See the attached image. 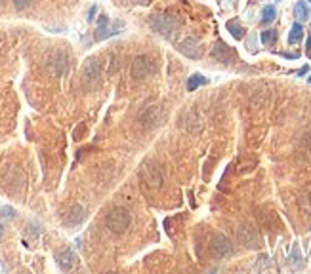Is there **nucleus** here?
<instances>
[{
	"label": "nucleus",
	"instance_id": "nucleus-13",
	"mask_svg": "<svg viewBox=\"0 0 311 274\" xmlns=\"http://www.w3.org/2000/svg\"><path fill=\"white\" fill-rule=\"evenodd\" d=\"M107 25H109L107 15H102V17H100V27H98V33H95V40H103V38L113 35V31H109Z\"/></svg>",
	"mask_w": 311,
	"mask_h": 274
},
{
	"label": "nucleus",
	"instance_id": "nucleus-15",
	"mask_svg": "<svg viewBox=\"0 0 311 274\" xmlns=\"http://www.w3.org/2000/svg\"><path fill=\"white\" fill-rule=\"evenodd\" d=\"M302 36H304V27L300 25V23H294L292 25V29L289 33V42L290 44H298L302 40Z\"/></svg>",
	"mask_w": 311,
	"mask_h": 274
},
{
	"label": "nucleus",
	"instance_id": "nucleus-1",
	"mask_svg": "<svg viewBox=\"0 0 311 274\" xmlns=\"http://www.w3.org/2000/svg\"><path fill=\"white\" fill-rule=\"evenodd\" d=\"M149 27L155 33H159L160 36H164L168 40H172L178 29H180V23L176 21V17L168 14H155L149 17Z\"/></svg>",
	"mask_w": 311,
	"mask_h": 274
},
{
	"label": "nucleus",
	"instance_id": "nucleus-8",
	"mask_svg": "<svg viewBox=\"0 0 311 274\" xmlns=\"http://www.w3.org/2000/svg\"><path fill=\"white\" fill-rule=\"evenodd\" d=\"M237 236H239V240L246 248H258V245H260L258 234H256V231L250 229V227H241L239 231H237Z\"/></svg>",
	"mask_w": 311,
	"mask_h": 274
},
{
	"label": "nucleus",
	"instance_id": "nucleus-4",
	"mask_svg": "<svg viewBox=\"0 0 311 274\" xmlns=\"http://www.w3.org/2000/svg\"><path fill=\"white\" fill-rule=\"evenodd\" d=\"M166 118H168L166 108L160 107V105H151V107H147L143 113H141V116H139L141 124H143L145 128H149V130L162 126V124L166 122Z\"/></svg>",
	"mask_w": 311,
	"mask_h": 274
},
{
	"label": "nucleus",
	"instance_id": "nucleus-22",
	"mask_svg": "<svg viewBox=\"0 0 311 274\" xmlns=\"http://www.w3.org/2000/svg\"><path fill=\"white\" fill-rule=\"evenodd\" d=\"M305 72H307V65H305V67H302V69H300V71H298V74H300V76H302V74H305Z\"/></svg>",
	"mask_w": 311,
	"mask_h": 274
},
{
	"label": "nucleus",
	"instance_id": "nucleus-12",
	"mask_svg": "<svg viewBox=\"0 0 311 274\" xmlns=\"http://www.w3.org/2000/svg\"><path fill=\"white\" fill-rule=\"evenodd\" d=\"M212 56H214V59L222 61V63H229L233 59V51L229 50V46H225L224 42H218L216 48L212 50Z\"/></svg>",
	"mask_w": 311,
	"mask_h": 274
},
{
	"label": "nucleus",
	"instance_id": "nucleus-24",
	"mask_svg": "<svg viewBox=\"0 0 311 274\" xmlns=\"http://www.w3.org/2000/svg\"><path fill=\"white\" fill-rule=\"evenodd\" d=\"M0 236H2V227H0Z\"/></svg>",
	"mask_w": 311,
	"mask_h": 274
},
{
	"label": "nucleus",
	"instance_id": "nucleus-2",
	"mask_svg": "<svg viewBox=\"0 0 311 274\" xmlns=\"http://www.w3.org/2000/svg\"><path fill=\"white\" fill-rule=\"evenodd\" d=\"M102 61L98 58H88L82 65V72H80V78L84 88H95L102 82Z\"/></svg>",
	"mask_w": 311,
	"mask_h": 274
},
{
	"label": "nucleus",
	"instance_id": "nucleus-21",
	"mask_svg": "<svg viewBox=\"0 0 311 274\" xmlns=\"http://www.w3.org/2000/svg\"><path fill=\"white\" fill-rule=\"evenodd\" d=\"M132 4H139V6H149L151 4V0H128Z\"/></svg>",
	"mask_w": 311,
	"mask_h": 274
},
{
	"label": "nucleus",
	"instance_id": "nucleus-27",
	"mask_svg": "<svg viewBox=\"0 0 311 274\" xmlns=\"http://www.w3.org/2000/svg\"><path fill=\"white\" fill-rule=\"evenodd\" d=\"M309 2H311V0H309Z\"/></svg>",
	"mask_w": 311,
	"mask_h": 274
},
{
	"label": "nucleus",
	"instance_id": "nucleus-10",
	"mask_svg": "<svg viewBox=\"0 0 311 274\" xmlns=\"http://www.w3.org/2000/svg\"><path fill=\"white\" fill-rule=\"evenodd\" d=\"M84 217H86V211H84L82 206H71V209H69L65 213V217H63V221H65V225H69V227H75V225L82 223Z\"/></svg>",
	"mask_w": 311,
	"mask_h": 274
},
{
	"label": "nucleus",
	"instance_id": "nucleus-5",
	"mask_svg": "<svg viewBox=\"0 0 311 274\" xmlns=\"http://www.w3.org/2000/svg\"><path fill=\"white\" fill-rule=\"evenodd\" d=\"M157 72V63L147 56H139L132 63V76L136 80H143L147 76H153Z\"/></svg>",
	"mask_w": 311,
	"mask_h": 274
},
{
	"label": "nucleus",
	"instance_id": "nucleus-17",
	"mask_svg": "<svg viewBox=\"0 0 311 274\" xmlns=\"http://www.w3.org/2000/svg\"><path fill=\"white\" fill-rule=\"evenodd\" d=\"M294 15H296L300 21H305L307 17H309V10H307V4L305 2H296V6H294Z\"/></svg>",
	"mask_w": 311,
	"mask_h": 274
},
{
	"label": "nucleus",
	"instance_id": "nucleus-7",
	"mask_svg": "<svg viewBox=\"0 0 311 274\" xmlns=\"http://www.w3.org/2000/svg\"><path fill=\"white\" fill-rule=\"evenodd\" d=\"M176 48H178L180 53H183V56L189 59H201V56H203V46H201L199 40H195V38H185V40H181Z\"/></svg>",
	"mask_w": 311,
	"mask_h": 274
},
{
	"label": "nucleus",
	"instance_id": "nucleus-23",
	"mask_svg": "<svg viewBox=\"0 0 311 274\" xmlns=\"http://www.w3.org/2000/svg\"><path fill=\"white\" fill-rule=\"evenodd\" d=\"M307 50H311V36L307 38Z\"/></svg>",
	"mask_w": 311,
	"mask_h": 274
},
{
	"label": "nucleus",
	"instance_id": "nucleus-18",
	"mask_svg": "<svg viewBox=\"0 0 311 274\" xmlns=\"http://www.w3.org/2000/svg\"><path fill=\"white\" fill-rule=\"evenodd\" d=\"M275 15H277L275 6H266L264 12H261V23H271L275 19Z\"/></svg>",
	"mask_w": 311,
	"mask_h": 274
},
{
	"label": "nucleus",
	"instance_id": "nucleus-14",
	"mask_svg": "<svg viewBox=\"0 0 311 274\" xmlns=\"http://www.w3.org/2000/svg\"><path fill=\"white\" fill-rule=\"evenodd\" d=\"M227 31H229L233 38H237V40H243V38H245V29H243V25H241L239 21H227Z\"/></svg>",
	"mask_w": 311,
	"mask_h": 274
},
{
	"label": "nucleus",
	"instance_id": "nucleus-16",
	"mask_svg": "<svg viewBox=\"0 0 311 274\" xmlns=\"http://www.w3.org/2000/svg\"><path fill=\"white\" fill-rule=\"evenodd\" d=\"M204 84H206V78H204L203 74L195 72L193 76H189V80H187V90H189V92H195L197 88H199V86H204Z\"/></svg>",
	"mask_w": 311,
	"mask_h": 274
},
{
	"label": "nucleus",
	"instance_id": "nucleus-20",
	"mask_svg": "<svg viewBox=\"0 0 311 274\" xmlns=\"http://www.w3.org/2000/svg\"><path fill=\"white\" fill-rule=\"evenodd\" d=\"M31 4H33V0H14L15 10H25V8H29Z\"/></svg>",
	"mask_w": 311,
	"mask_h": 274
},
{
	"label": "nucleus",
	"instance_id": "nucleus-6",
	"mask_svg": "<svg viewBox=\"0 0 311 274\" xmlns=\"http://www.w3.org/2000/svg\"><path fill=\"white\" fill-rule=\"evenodd\" d=\"M212 252H214L216 257L225 259V257H231L233 253H235V245L224 234H214L212 236Z\"/></svg>",
	"mask_w": 311,
	"mask_h": 274
},
{
	"label": "nucleus",
	"instance_id": "nucleus-11",
	"mask_svg": "<svg viewBox=\"0 0 311 274\" xmlns=\"http://www.w3.org/2000/svg\"><path fill=\"white\" fill-rule=\"evenodd\" d=\"M77 263V255L73 250H63V252L58 253V265L61 270H71Z\"/></svg>",
	"mask_w": 311,
	"mask_h": 274
},
{
	"label": "nucleus",
	"instance_id": "nucleus-9",
	"mask_svg": "<svg viewBox=\"0 0 311 274\" xmlns=\"http://www.w3.org/2000/svg\"><path fill=\"white\" fill-rule=\"evenodd\" d=\"M141 175H143V179L151 185V187H157V185H160V170L157 166H153L151 162H147V164H143V168H141Z\"/></svg>",
	"mask_w": 311,
	"mask_h": 274
},
{
	"label": "nucleus",
	"instance_id": "nucleus-3",
	"mask_svg": "<svg viewBox=\"0 0 311 274\" xmlns=\"http://www.w3.org/2000/svg\"><path fill=\"white\" fill-rule=\"evenodd\" d=\"M105 225H107V229L113 232V234H123V232L128 229V225H130V213H128V209L113 208L107 213Z\"/></svg>",
	"mask_w": 311,
	"mask_h": 274
},
{
	"label": "nucleus",
	"instance_id": "nucleus-26",
	"mask_svg": "<svg viewBox=\"0 0 311 274\" xmlns=\"http://www.w3.org/2000/svg\"><path fill=\"white\" fill-rule=\"evenodd\" d=\"M0 4H2V0H0Z\"/></svg>",
	"mask_w": 311,
	"mask_h": 274
},
{
	"label": "nucleus",
	"instance_id": "nucleus-19",
	"mask_svg": "<svg viewBox=\"0 0 311 274\" xmlns=\"http://www.w3.org/2000/svg\"><path fill=\"white\" fill-rule=\"evenodd\" d=\"M260 38H261V42L266 44V46H269V44H273L277 40V31H273V29L264 31Z\"/></svg>",
	"mask_w": 311,
	"mask_h": 274
},
{
	"label": "nucleus",
	"instance_id": "nucleus-25",
	"mask_svg": "<svg viewBox=\"0 0 311 274\" xmlns=\"http://www.w3.org/2000/svg\"><path fill=\"white\" fill-rule=\"evenodd\" d=\"M309 82H311V76H309Z\"/></svg>",
	"mask_w": 311,
	"mask_h": 274
}]
</instances>
